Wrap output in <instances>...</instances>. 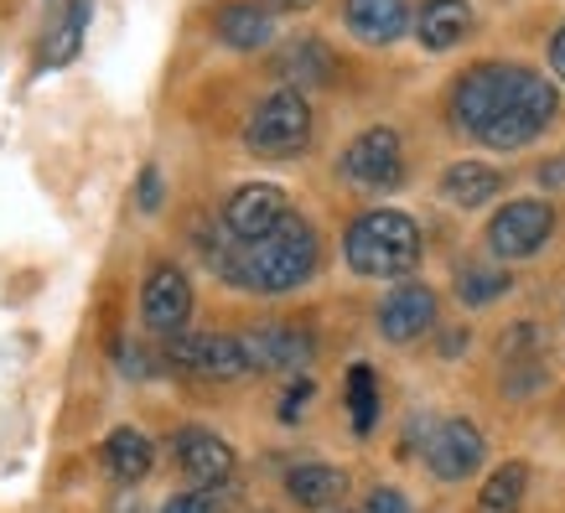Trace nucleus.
<instances>
[{"mask_svg":"<svg viewBox=\"0 0 565 513\" xmlns=\"http://www.w3.org/2000/svg\"><path fill=\"white\" fill-rule=\"evenodd\" d=\"M555 84L545 73L519 68V63H478L451 94V115L467 136H478L493 151H519L530 146L550 120H555Z\"/></svg>","mask_w":565,"mask_h":513,"instance_id":"nucleus-1","label":"nucleus"},{"mask_svg":"<svg viewBox=\"0 0 565 513\" xmlns=\"http://www.w3.org/2000/svg\"><path fill=\"white\" fill-rule=\"evenodd\" d=\"M203 255L213 259V270L228 280V286H239V291H259V296H286L296 286H307L311 275H317V234H311L307 218H286L275 234L265 239H249L239 244L228 228H223L218 239H203Z\"/></svg>","mask_w":565,"mask_h":513,"instance_id":"nucleus-2","label":"nucleus"},{"mask_svg":"<svg viewBox=\"0 0 565 513\" xmlns=\"http://www.w3.org/2000/svg\"><path fill=\"white\" fill-rule=\"evenodd\" d=\"M343 259L363 280H399V275H411L420 265V228H415L411 213L374 207V213L348 223Z\"/></svg>","mask_w":565,"mask_h":513,"instance_id":"nucleus-3","label":"nucleus"},{"mask_svg":"<svg viewBox=\"0 0 565 513\" xmlns=\"http://www.w3.org/2000/svg\"><path fill=\"white\" fill-rule=\"evenodd\" d=\"M311 140V104L301 88H275L270 99L255 104V115L244 125V146L249 156H265V161H286V156H301Z\"/></svg>","mask_w":565,"mask_h":513,"instance_id":"nucleus-4","label":"nucleus"},{"mask_svg":"<svg viewBox=\"0 0 565 513\" xmlns=\"http://www.w3.org/2000/svg\"><path fill=\"white\" fill-rule=\"evenodd\" d=\"M555 234V207L540 203V197H519V203H503L488 223V249L498 259H530L540 255Z\"/></svg>","mask_w":565,"mask_h":513,"instance_id":"nucleus-5","label":"nucleus"},{"mask_svg":"<svg viewBox=\"0 0 565 513\" xmlns=\"http://www.w3.org/2000/svg\"><path fill=\"white\" fill-rule=\"evenodd\" d=\"M343 171H348V182H359V188H369V192L399 188V182H405V151H399V136H394L390 125L363 130V136L343 151Z\"/></svg>","mask_w":565,"mask_h":513,"instance_id":"nucleus-6","label":"nucleus"},{"mask_svg":"<svg viewBox=\"0 0 565 513\" xmlns=\"http://www.w3.org/2000/svg\"><path fill=\"white\" fill-rule=\"evenodd\" d=\"M286 218H291V207H286V192L275 188V182H244V188L228 192V203H223V228L239 244L265 239V234H275Z\"/></svg>","mask_w":565,"mask_h":513,"instance_id":"nucleus-7","label":"nucleus"},{"mask_svg":"<svg viewBox=\"0 0 565 513\" xmlns=\"http://www.w3.org/2000/svg\"><path fill=\"white\" fill-rule=\"evenodd\" d=\"M244 363L249 374H291V368H307L311 353H317V338L307 327H255L239 338Z\"/></svg>","mask_w":565,"mask_h":513,"instance_id":"nucleus-8","label":"nucleus"},{"mask_svg":"<svg viewBox=\"0 0 565 513\" xmlns=\"http://www.w3.org/2000/svg\"><path fill=\"white\" fill-rule=\"evenodd\" d=\"M167 359H172L177 374L218 378V384H223V378L249 374L239 338H182V332H177V338L167 342Z\"/></svg>","mask_w":565,"mask_h":513,"instance_id":"nucleus-9","label":"nucleus"},{"mask_svg":"<svg viewBox=\"0 0 565 513\" xmlns=\"http://www.w3.org/2000/svg\"><path fill=\"white\" fill-rule=\"evenodd\" d=\"M140 317H146V327H151V332H161V338H177V332L188 327V317H192V286H188V275L177 270V265H156V270L146 275V291H140Z\"/></svg>","mask_w":565,"mask_h":513,"instance_id":"nucleus-10","label":"nucleus"},{"mask_svg":"<svg viewBox=\"0 0 565 513\" xmlns=\"http://www.w3.org/2000/svg\"><path fill=\"white\" fill-rule=\"evenodd\" d=\"M177 467L188 472V482H198V493H213L234 478V446L203 426H188L177 430Z\"/></svg>","mask_w":565,"mask_h":513,"instance_id":"nucleus-11","label":"nucleus"},{"mask_svg":"<svg viewBox=\"0 0 565 513\" xmlns=\"http://www.w3.org/2000/svg\"><path fill=\"white\" fill-rule=\"evenodd\" d=\"M426 467L441 482H462L482 467V430L472 420H446L426 441Z\"/></svg>","mask_w":565,"mask_h":513,"instance_id":"nucleus-12","label":"nucleus"},{"mask_svg":"<svg viewBox=\"0 0 565 513\" xmlns=\"http://www.w3.org/2000/svg\"><path fill=\"white\" fill-rule=\"evenodd\" d=\"M436 327V291L430 286H399V291H390V301L379 307V332L390 342H415L420 332H430Z\"/></svg>","mask_w":565,"mask_h":513,"instance_id":"nucleus-13","label":"nucleus"},{"mask_svg":"<svg viewBox=\"0 0 565 513\" xmlns=\"http://www.w3.org/2000/svg\"><path fill=\"white\" fill-rule=\"evenodd\" d=\"M348 32L369 42V47H390L411 32V6L405 0H348L343 6Z\"/></svg>","mask_w":565,"mask_h":513,"instance_id":"nucleus-14","label":"nucleus"},{"mask_svg":"<svg viewBox=\"0 0 565 513\" xmlns=\"http://www.w3.org/2000/svg\"><path fill=\"white\" fill-rule=\"evenodd\" d=\"M467 32H472V6H467V0H426L420 17H415V36H420V47H430V52L457 47Z\"/></svg>","mask_w":565,"mask_h":513,"instance_id":"nucleus-15","label":"nucleus"},{"mask_svg":"<svg viewBox=\"0 0 565 513\" xmlns=\"http://www.w3.org/2000/svg\"><path fill=\"white\" fill-rule=\"evenodd\" d=\"M441 192H446V203H457V207H482L503 192V177L488 161H457V167H446Z\"/></svg>","mask_w":565,"mask_h":513,"instance_id":"nucleus-16","label":"nucleus"},{"mask_svg":"<svg viewBox=\"0 0 565 513\" xmlns=\"http://www.w3.org/2000/svg\"><path fill=\"white\" fill-rule=\"evenodd\" d=\"M343 488H348V478L327 462H301L286 472V493H291L301 509H332V503L343 498Z\"/></svg>","mask_w":565,"mask_h":513,"instance_id":"nucleus-17","label":"nucleus"},{"mask_svg":"<svg viewBox=\"0 0 565 513\" xmlns=\"http://www.w3.org/2000/svg\"><path fill=\"white\" fill-rule=\"evenodd\" d=\"M151 441L140 436L136 426H120L109 441H104V467H109V478L115 482H140L151 472Z\"/></svg>","mask_w":565,"mask_h":513,"instance_id":"nucleus-18","label":"nucleus"},{"mask_svg":"<svg viewBox=\"0 0 565 513\" xmlns=\"http://www.w3.org/2000/svg\"><path fill=\"white\" fill-rule=\"evenodd\" d=\"M218 36L228 42V47H239V52L265 47V42L275 36L270 11H265V6H223L218 11Z\"/></svg>","mask_w":565,"mask_h":513,"instance_id":"nucleus-19","label":"nucleus"},{"mask_svg":"<svg viewBox=\"0 0 565 513\" xmlns=\"http://www.w3.org/2000/svg\"><path fill=\"white\" fill-rule=\"evenodd\" d=\"M332 68H338V57L322 47V42H291V47L275 57V73L280 78H291V84H332Z\"/></svg>","mask_w":565,"mask_h":513,"instance_id":"nucleus-20","label":"nucleus"},{"mask_svg":"<svg viewBox=\"0 0 565 513\" xmlns=\"http://www.w3.org/2000/svg\"><path fill=\"white\" fill-rule=\"evenodd\" d=\"M88 0H68V11L57 17V26H52L47 47H42V68H68L73 57H78V47H84V26H88Z\"/></svg>","mask_w":565,"mask_h":513,"instance_id":"nucleus-21","label":"nucleus"},{"mask_svg":"<svg viewBox=\"0 0 565 513\" xmlns=\"http://www.w3.org/2000/svg\"><path fill=\"white\" fill-rule=\"evenodd\" d=\"M524 488H530V467L524 462H503L488 472L478 493V513H514L524 503Z\"/></svg>","mask_w":565,"mask_h":513,"instance_id":"nucleus-22","label":"nucleus"},{"mask_svg":"<svg viewBox=\"0 0 565 513\" xmlns=\"http://www.w3.org/2000/svg\"><path fill=\"white\" fill-rule=\"evenodd\" d=\"M348 410H353V430L369 436L379 420V378L369 363H353L348 368Z\"/></svg>","mask_w":565,"mask_h":513,"instance_id":"nucleus-23","label":"nucleus"},{"mask_svg":"<svg viewBox=\"0 0 565 513\" xmlns=\"http://www.w3.org/2000/svg\"><path fill=\"white\" fill-rule=\"evenodd\" d=\"M509 291V275L503 270H462L457 275V296H462V307H488L498 296Z\"/></svg>","mask_w":565,"mask_h":513,"instance_id":"nucleus-24","label":"nucleus"},{"mask_svg":"<svg viewBox=\"0 0 565 513\" xmlns=\"http://www.w3.org/2000/svg\"><path fill=\"white\" fill-rule=\"evenodd\" d=\"M363 513H411V503H405V493H394V488H374Z\"/></svg>","mask_w":565,"mask_h":513,"instance_id":"nucleus-25","label":"nucleus"},{"mask_svg":"<svg viewBox=\"0 0 565 513\" xmlns=\"http://www.w3.org/2000/svg\"><path fill=\"white\" fill-rule=\"evenodd\" d=\"M136 203L146 207V213H156V207H161V171H156V167H146V171H140Z\"/></svg>","mask_w":565,"mask_h":513,"instance_id":"nucleus-26","label":"nucleus"},{"mask_svg":"<svg viewBox=\"0 0 565 513\" xmlns=\"http://www.w3.org/2000/svg\"><path fill=\"white\" fill-rule=\"evenodd\" d=\"M161 513H218L207 493H177L172 503H161Z\"/></svg>","mask_w":565,"mask_h":513,"instance_id":"nucleus-27","label":"nucleus"},{"mask_svg":"<svg viewBox=\"0 0 565 513\" xmlns=\"http://www.w3.org/2000/svg\"><path fill=\"white\" fill-rule=\"evenodd\" d=\"M307 399H311V378H301V384H291V394H286V405H280V420H296Z\"/></svg>","mask_w":565,"mask_h":513,"instance_id":"nucleus-28","label":"nucleus"},{"mask_svg":"<svg viewBox=\"0 0 565 513\" xmlns=\"http://www.w3.org/2000/svg\"><path fill=\"white\" fill-rule=\"evenodd\" d=\"M265 11H280V17H301V11H311L317 0H259Z\"/></svg>","mask_w":565,"mask_h":513,"instance_id":"nucleus-29","label":"nucleus"},{"mask_svg":"<svg viewBox=\"0 0 565 513\" xmlns=\"http://www.w3.org/2000/svg\"><path fill=\"white\" fill-rule=\"evenodd\" d=\"M550 68H555V78L565 84V26L555 32V42H550Z\"/></svg>","mask_w":565,"mask_h":513,"instance_id":"nucleus-30","label":"nucleus"},{"mask_svg":"<svg viewBox=\"0 0 565 513\" xmlns=\"http://www.w3.org/2000/svg\"><path fill=\"white\" fill-rule=\"evenodd\" d=\"M540 182H545V188H561V182H565V167H545V171H540Z\"/></svg>","mask_w":565,"mask_h":513,"instance_id":"nucleus-31","label":"nucleus"}]
</instances>
